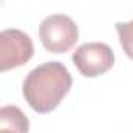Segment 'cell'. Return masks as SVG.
<instances>
[{
    "mask_svg": "<svg viewBox=\"0 0 133 133\" xmlns=\"http://www.w3.org/2000/svg\"><path fill=\"white\" fill-rule=\"evenodd\" d=\"M0 133H17V131H13V130H5V128H0Z\"/></svg>",
    "mask_w": 133,
    "mask_h": 133,
    "instance_id": "cell-7",
    "label": "cell"
},
{
    "mask_svg": "<svg viewBox=\"0 0 133 133\" xmlns=\"http://www.w3.org/2000/svg\"><path fill=\"white\" fill-rule=\"evenodd\" d=\"M116 30H117L119 41H121V45H122L124 52L127 53L128 58L133 59V21H130V22H117Z\"/></svg>",
    "mask_w": 133,
    "mask_h": 133,
    "instance_id": "cell-6",
    "label": "cell"
},
{
    "mask_svg": "<svg viewBox=\"0 0 133 133\" xmlns=\"http://www.w3.org/2000/svg\"><path fill=\"white\" fill-rule=\"evenodd\" d=\"M31 38L17 28H6L0 33V69L3 72L19 68L33 56Z\"/></svg>",
    "mask_w": 133,
    "mask_h": 133,
    "instance_id": "cell-4",
    "label": "cell"
},
{
    "mask_svg": "<svg viewBox=\"0 0 133 133\" xmlns=\"http://www.w3.org/2000/svg\"><path fill=\"white\" fill-rule=\"evenodd\" d=\"M72 77L59 61H47L28 72L22 83L27 103L41 114L53 111L71 91Z\"/></svg>",
    "mask_w": 133,
    "mask_h": 133,
    "instance_id": "cell-1",
    "label": "cell"
},
{
    "mask_svg": "<svg viewBox=\"0 0 133 133\" xmlns=\"http://www.w3.org/2000/svg\"><path fill=\"white\" fill-rule=\"evenodd\" d=\"M72 61L83 77L94 78L113 68L114 53L105 42H86L75 49Z\"/></svg>",
    "mask_w": 133,
    "mask_h": 133,
    "instance_id": "cell-3",
    "label": "cell"
},
{
    "mask_svg": "<svg viewBox=\"0 0 133 133\" xmlns=\"http://www.w3.org/2000/svg\"><path fill=\"white\" fill-rule=\"evenodd\" d=\"M39 38L45 50L64 53L75 45L78 27L72 17L66 14H50L39 25Z\"/></svg>",
    "mask_w": 133,
    "mask_h": 133,
    "instance_id": "cell-2",
    "label": "cell"
},
{
    "mask_svg": "<svg viewBox=\"0 0 133 133\" xmlns=\"http://www.w3.org/2000/svg\"><path fill=\"white\" fill-rule=\"evenodd\" d=\"M0 128L13 130L17 133H28L30 122L19 107L5 105L0 110Z\"/></svg>",
    "mask_w": 133,
    "mask_h": 133,
    "instance_id": "cell-5",
    "label": "cell"
}]
</instances>
